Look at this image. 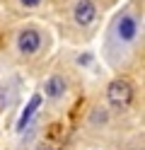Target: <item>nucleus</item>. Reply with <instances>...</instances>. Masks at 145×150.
<instances>
[{
  "mask_svg": "<svg viewBox=\"0 0 145 150\" xmlns=\"http://www.w3.org/2000/svg\"><path fill=\"white\" fill-rule=\"evenodd\" d=\"M94 20V5L92 0H80L75 5V22L77 24H90Z\"/></svg>",
  "mask_w": 145,
  "mask_h": 150,
  "instance_id": "7ed1b4c3",
  "label": "nucleus"
},
{
  "mask_svg": "<svg viewBox=\"0 0 145 150\" xmlns=\"http://www.w3.org/2000/svg\"><path fill=\"white\" fill-rule=\"evenodd\" d=\"M135 29H138V24H135L133 17H123V20L119 22V36L126 39V41H131L135 36Z\"/></svg>",
  "mask_w": 145,
  "mask_h": 150,
  "instance_id": "39448f33",
  "label": "nucleus"
},
{
  "mask_svg": "<svg viewBox=\"0 0 145 150\" xmlns=\"http://www.w3.org/2000/svg\"><path fill=\"white\" fill-rule=\"evenodd\" d=\"M39 104H41V95H34L32 99H29V104H27V109L22 111V116H19V126H17L19 131H22V128H24V126L29 124V119L34 116V111L39 109Z\"/></svg>",
  "mask_w": 145,
  "mask_h": 150,
  "instance_id": "20e7f679",
  "label": "nucleus"
},
{
  "mask_svg": "<svg viewBox=\"0 0 145 150\" xmlns=\"http://www.w3.org/2000/svg\"><path fill=\"white\" fill-rule=\"evenodd\" d=\"M19 3H22V5H27V7H36L39 3H41V0H19Z\"/></svg>",
  "mask_w": 145,
  "mask_h": 150,
  "instance_id": "0eeeda50",
  "label": "nucleus"
},
{
  "mask_svg": "<svg viewBox=\"0 0 145 150\" xmlns=\"http://www.w3.org/2000/svg\"><path fill=\"white\" fill-rule=\"evenodd\" d=\"M65 92V82L61 78H51L46 82V95H51V97H61Z\"/></svg>",
  "mask_w": 145,
  "mask_h": 150,
  "instance_id": "423d86ee",
  "label": "nucleus"
},
{
  "mask_svg": "<svg viewBox=\"0 0 145 150\" xmlns=\"http://www.w3.org/2000/svg\"><path fill=\"white\" fill-rule=\"evenodd\" d=\"M133 97V90L126 80H114L109 85V102H114V104H128Z\"/></svg>",
  "mask_w": 145,
  "mask_h": 150,
  "instance_id": "f257e3e1",
  "label": "nucleus"
},
{
  "mask_svg": "<svg viewBox=\"0 0 145 150\" xmlns=\"http://www.w3.org/2000/svg\"><path fill=\"white\" fill-rule=\"evenodd\" d=\"M17 46H19L22 53H34L39 46H41V36H39V32H34V29H24L17 36Z\"/></svg>",
  "mask_w": 145,
  "mask_h": 150,
  "instance_id": "f03ea898",
  "label": "nucleus"
}]
</instances>
